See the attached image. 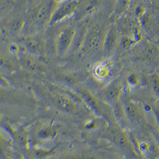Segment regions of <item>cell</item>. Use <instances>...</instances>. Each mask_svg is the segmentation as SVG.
<instances>
[{
  "mask_svg": "<svg viewBox=\"0 0 159 159\" xmlns=\"http://www.w3.org/2000/svg\"><path fill=\"white\" fill-rule=\"evenodd\" d=\"M125 110L130 121L136 124L143 122L144 114L142 108L137 103L131 101L125 102Z\"/></svg>",
  "mask_w": 159,
  "mask_h": 159,
  "instance_id": "obj_1",
  "label": "cell"
},
{
  "mask_svg": "<svg viewBox=\"0 0 159 159\" xmlns=\"http://www.w3.org/2000/svg\"><path fill=\"white\" fill-rule=\"evenodd\" d=\"M118 40V33L115 26H112L107 33L105 40L103 43L104 52L106 56L111 55L115 50Z\"/></svg>",
  "mask_w": 159,
  "mask_h": 159,
  "instance_id": "obj_2",
  "label": "cell"
},
{
  "mask_svg": "<svg viewBox=\"0 0 159 159\" xmlns=\"http://www.w3.org/2000/svg\"><path fill=\"white\" fill-rule=\"evenodd\" d=\"M120 93L121 91L118 86L112 85L105 90L104 98L108 102L115 103L119 98Z\"/></svg>",
  "mask_w": 159,
  "mask_h": 159,
  "instance_id": "obj_3",
  "label": "cell"
},
{
  "mask_svg": "<svg viewBox=\"0 0 159 159\" xmlns=\"http://www.w3.org/2000/svg\"><path fill=\"white\" fill-rule=\"evenodd\" d=\"M102 44V39L101 35L97 32H93L90 37L89 46V48L92 50H99Z\"/></svg>",
  "mask_w": 159,
  "mask_h": 159,
  "instance_id": "obj_4",
  "label": "cell"
},
{
  "mask_svg": "<svg viewBox=\"0 0 159 159\" xmlns=\"http://www.w3.org/2000/svg\"><path fill=\"white\" fill-rule=\"evenodd\" d=\"M84 96L88 102L90 106L94 110V111L98 114H101V108L99 105V103L98 101L95 99V98L89 93L88 92H85L84 93Z\"/></svg>",
  "mask_w": 159,
  "mask_h": 159,
  "instance_id": "obj_5",
  "label": "cell"
},
{
  "mask_svg": "<svg viewBox=\"0 0 159 159\" xmlns=\"http://www.w3.org/2000/svg\"><path fill=\"white\" fill-rule=\"evenodd\" d=\"M114 141L116 142V143L121 147H125L126 145H127V140L126 136H125L124 133L121 132H119L114 135Z\"/></svg>",
  "mask_w": 159,
  "mask_h": 159,
  "instance_id": "obj_6",
  "label": "cell"
},
{
  "mask_svg": "<svg viewBox=\"0 0 159 159\" xmlns=\"http://www.w3.org/2000/svg\"><path fill=\"white\" fill-rule=\"evenodd\" d=\"M152 87L154 94L159 98V78L154 77L152 80Z\"/></svg>",
  "mask_w": 159,
  "mask_h": 159,
  "instance_id": "obj_7",
  "label": "cell"
},
{
  "mask_svg": "<svg viewBox=\"0 0 159 159\" xmlns=\"http://www.w3.org/2000/svg\"><path fill=\"white\" fill-rule=\"evenodd\" d=\"M154 114L155 115L156 120L159 125V104L156 105L154 107Z\"/></svg>",
  "mask_w": 159,
  "mask_h": 159,
  "instance_id": "obj_8",
  "label": "cell"
},
{
  "mask_svg": "<svg viewBox=\"0 0 159 159\" xmlns=\"http://www.w3.org/2000/svg\"></svg>",
  "mask_w": 159,
  "mask_h": 159,
  "instance_id": "obj_9",
  "label": "cell"
},
{
  "mask_svg": "<svg viewBox=\"0 0 159 159\" xmlns=\"http://www.w3.org/2000/svg\"></svg>",
  "mask_w": 159,
  "mask_h": 159,
  "instance_id": "obj_10",
  "label": "cell"
}]
</instances>
